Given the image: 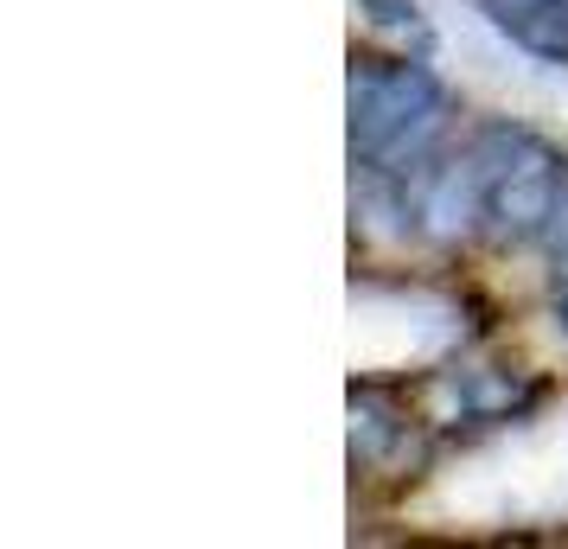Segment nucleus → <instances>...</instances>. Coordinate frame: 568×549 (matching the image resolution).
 Segmentation results:
<instances>
[{
  "mask_svg": "<svg viewBox=\"0 0 568 549\" xmlns=\"http://www.w3.org/2000/svg\"><path fill=\"white\" fill-rule=\"evenodd\" d=\"M568 250V192L556 199V217L542 224V256H562Z\"/></svg>",
  "mask_w": 568,
  "mask_h": 549,
  "instance_id": "obj_5",
  "label": "nucleus"
},
{
  "mask_svg": "<svg viewBox=\"0 0 568 549\" xmlns=\"http://www.w3.org/2000/svg\"><path fill=\"white\" fill-rule=\"evenodd\" d=\"M549 282H568V250L562 256H549Z\"/></svg>",
  "mask_w": 568,
  "mask_h": 549,
  "instance_id": "obj_6",
  "label": "nucleus"
},
{
  "mask_svg": "<svg viewBox=\"0 0 568 549\" xmlns=\"http://www.w3.org/2000/svg\"><path fill=\"white\" fill-rule=\"evenodd\" d=\"M352 109V166H377L389 180H415L447 148L454 90L422 58H377L358 52L345 78Z\"/></svg>",
  "mask_w": 568,
  "mask_h": 549,
  "instance_id": "obj_1",
  "label": "nucleus"
},
{
  "mask_svg": "<svg viewBox=\"0 0 568 549\" xmlns=\"http://www.w3.org/2000/svg\"><path fill=\"white\" fill-rule=\"evenodd\" d=\"M403 185H409V199H415V231L435 236V243H460V236H473L486 224V166H479V148L473 141H466L460 154L440 148Z\"/></svg>",
  "mask_w": 568,
  "mask_h": 549,
  "instance_id": "obj_3",
  "label": "nucleus"
},
{
  "mask_svg": "<svg viewBox=\"0 0 568 549\" xmlns=\"http://www.w3.org/2000/svg\"><path fill=\"white\" fill-rule=\"evenodd\" d=\"M364 7H371V20H377L384 32H403V39H415L422 52L435 45V32H428V20H422L415 0H364Z\"/></svg>",
  "mask_w": 568,
  "mask_h": 549,
  "instance_id": "obj_4",
  "label": "nucleus"
},
{
  "mask_svg": "<svg viewBox=\"0 0 568 549\" xmlns=\"http://www.w3.org/2000/svg\"><path fill=\"white\" fill-rule=\"evenodd\" d=\"M479 166H486V236L491 250H524L542 243V224L556 217V199L568 192V154L542 141L524 122H486L473 134Z\"/></svg>",
  "mask_w": 568,
  "mask_h": 549,
  "instance_id": "obj_2",
  "label": "nucleus"
}]
</instances>
